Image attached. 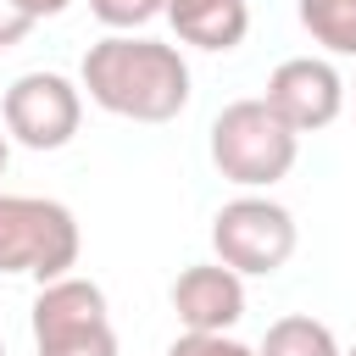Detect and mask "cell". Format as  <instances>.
<instances>
[{
  "mask_svg": "<svg viewBox=\"0 0 356 356\" xmlns=\"http://www.w3.org/2000/svg\"><path fill=\"white\" fill-rule=\"evenodd\" d=\"M78 78L100 111L128 122H172L189 106V61L178 56V44L161 39L106 33L100 44L83 50Z\"/></svg>",
  "mask_w": 356,
  "mask_h": 356,
  "instance_id": "1",
  "label": "cell"
},
{
  "mask_svg": "<svg viewBox=\"0 0 356 356\" xmlns=\"http://www.w3.org/2000/svg\"><path fill=\"white\" fill-rule=\"evenodd\" d=\"M300 156V134L267 106V100H234L211 122V161L239 189H273L289 178Z\"/></svg>",
  "mask_w": 356,
  "mask_h": 356,
  "instance_id": "2",
  "label": "cell"
},
{
  "mask_svg": "<svg viewBox=\"0 0 356 356\" xmlns=\"http://www.w3.org/2000/svg\"><path fill=\"white\" fill-rule=\"evenodd\" d=\"M78 217L44 195H0V273L56 284L78 267Z\"/></svg>",
  "mask_w": 356,
  "mask_h": 356,
  "instance_id": "3",
  "label": "cell"
},
{
  "mask_svg": "<svg viewBox=\"0 0 356 356\" xmlns=\"http://www.w3.org/2000/svg\"><path fill=\"white\" fill-rule=\"evenodd\" d=\"M33 350L39 356H117V328L106 289L89 278H56L33 295Z\"/></svg>",
  "mask_w": 356,
  "mask_h": 356,
  "instance_id": "4",
  "label": "cell"
},
{
  "mask_svg": "<svg viewBox=\"0 0 356 356\" xmlns=\"http://www.w3.org/2000/svg\"><path fill=\"white\" fill-rule=\"evenodd\" d=\"M295 217L267 195H239L211 217V250L239 278H273L295 256Z\"/></svg>",
  "mask_w": 356,
  "mask_h": 356,
  "instance_id": "5",
  "label": "cell"
},
{
  "mask_svg": "<svg viewBox=\"0 0 356 356\" xmlns=\"http://www.w3.org/2000/svg\"><path fill=\"white\" fill-rule=\"evenodd\" d=\"M0 122L28 150H61L83 122V89L61 72H22L0 100Z\"/></svg>",
  "mask_w": 356,
  "mask_h": 356,
  "instance_id": "6",
  "label": "cell"
},
{
  "mask_svg": "<svg viewBox=\"0 0 356 356\" xmlns=\"http://www.w3.org/2000/svg\"><path fill=\"white\" fill-rule=\"evenodd\" d=\"M295 134H317L345 111V78L334 72V61L323 56H289L273 67L267 95H261Z\"/></svg>",
  "mask_w": 356,
  "mask_h": 356,
  "instance_id": "7",
  "label": "cell"
},
{
  "mask_svg": "<svg viewBox=\"0 0 356 356\" xmlns=\"http://www.w3.org/2000/svg\"><path fill=\"white\" fill-rule=\"evenodd\" d=\"M172 312H178L184 334H228L245 317V278L222 261L184 267L172 278Z\"/></svg>",
  "mask_w": 356,
  "mask_h": 356,
  "instance_id": "8",
  "label": "cell"
},
{
  "mask_svg": "<svg viewBox=\"0 0 356 356\" xmlns=\"http://www.w3.org/2000/svg\"><path fill=\"white\" fill-rule=\"evenodd\" d=\"M161 17L195 50H234L245 39V28H250L245 0H161Z\"/></svg>",
  "mask_w": 356,
  "mask_h": 356,
  "instance_id": "9",
  "label": "cell"
},
{
  "mask_svg": "<svg viewBox=\"0 0 356 356\" xmlns=\"http://www.w3.org/2000/svg\"><path fill=\"white\" fill-rule=\"evenodd\" d=\"M261 356H345V350H339V339H334L328 323L295 312V317H278V323L267 328Z\"/></svg>",
  "mask_w": 356,
  "mask_h": 356,
  "instance_id": "10",
  "label": "cell"
},
{
  "mask_svg": "<svg viewBox=\"0 0 356 356\" xmlns=\"http://www.w3.org/2000/svg\"><path fill=\"white\" fill-rule=\"evenodd\" d=\"M300 28L328 56H356V0H300Z\"/></svg>",
  "mask_w": 356,
  "mask_h": 356,
  "instance_id": "11",
  "label": "cell"
},
{
  "mask_svg": "<svg viewBox=\"0 0 356 356\" xmlns=\"http://www.w3.org/2000/svg\"><path fill=\"white\" fill-rule=\"evenodd\" d=\"M89 11L111 28V33H134L150 17H161V0H89Z\"/></svg>",
  "mask_w": 356,
  "mask_h": 356,
  "instance_id": "12",
  "label": "cell"
},
{
  "mask_svg": "<svg viewBox=\"0 0 356 356\" xmlns=\"http://www.w3.org/2000/svg\"><path fill=\"white\" fill-rule=\"evenodd\" d=\"M167 356H261V350L239 345L234 334H178L167 345Z\"/></svg>",
  "mask_w": 356,
  "mask_h": 356,
  "instance_id": "13",
  "label": "cell"
},
{
  "mask_svg": "<svg viewBox=\"0 0 356 356\" xmlns=\"http://www.w3.org/2000/svg\"><path fill=\"white\" fill-rule=\"evenodd\" d=\"M28 33H33V11H28L22 0H0V50L22 44Z\"/></svg>",
  "mask_w": 356,
  "mask_h": 356,
  "instance_id": "14",
  "label": "cell"
},
{
  "mask_svg": "<svg viewBox=\"0 0 356 356\" xmlns=\"http://www.w3.org/2000/svg\"><path fill=\"white\" fill-rule=\"evenodd\" d=\"M22 6H28V11H33V22H39V17H61L72 0H22Z\"/></svg>",
  "mask_w": 356,
  "mask_h": 356,
  "instance_id": "15",
  "label": "cell"
},
{
  "mask_svg": "<svg viewBox=\"0 0 356 356\" xmlns=\"http://www.w3.org/2000/svg\"><path fill=\"white\" fill-rule=\"evenodd\" d=\"M6 161H11V134H6V122H0V172H6Z\"/></svg>",
  "mask_w": 356,
  "mask_h": 356,
  "instance_id": "16",
  "label": "cell"
},
{
  "mask_svg": "<svg viewBox=\"0 0 356 356\" xmlns=\"http://www.w3.org/2000/svg\"><path fill=\"white\" fill-rule=\"evenodd\" d=\"M345 356H356V345H350V350H345Z\"/></svg>",
  "mask_w": 356,
  "mask_h": 356,
  "instance_id": "17",
  "label": "cell"
},
{
  "mask_svg": "<svg viewBox=\"0 0 356 356\" xmlns=\"http://www.w3.org/2000/svg\"><path fill=\"white\" fill-rule=\"evenodd\" d=\"M0 356H6V345H0Z\"/></svg>",
  "mask_w": 356,
  "mask_h": 356,
  "instance_id": "18",
  "label": "cell"
}]
</instances>
